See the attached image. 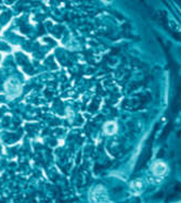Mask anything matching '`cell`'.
<instances>
[{"instance_id": "6da1fadb", "label": "cell", "mask_w": 181, "mask_h": 203, "mask_svg": "<svg viewBox=\"0 0 181 203\" xmlns=\"http://www.w3.org/2000/svg\"><path fill=\"white\" fill-rule=\"evenodd\" d=\"M89 199L90 203H111L105 188L102 186H97L93 188L89 195Z\"/></svg>"}, {"instance_id": "7a4b0ae2", "label": "cell", "mask_w": 181, "mask_h": 203, "mask_svg": "<svg viewBox=\"0 0 181 203\" xmlns=\"http://www.w3.org/2000/svg\"><path fill=\"white\" fill-rule=\"evenodd\" d=\"M151 171L154 177L163 178L167 173V165L162 161H156L151 166Z\"/></svg>"}, {"instance_id": "3957f363", "label": "cell", "mask_w": 181, "mask_h": 203, "mask_svg": "<svg viewBox=\"0 0 181 203\" xmlns=\"http://www.w3.org/2000/svg\"><path fill=\"white\" fill-rule=\"evenodd\" d=\"M130 192L133 195H139L143 191V184L141 180H133L129 186Z\"/></svg>"}, {"instance_id": "277c9868", "label": "cell", "mask_w": 181, "mask_h": 203, "mask_svg": "<svg viewBox=\"0 0 181 203\" xmlns=\"http://www.w3.org/2000/svg\"><path fill=\"white\" fill-rule=\"evenodd\" d=\"M117 124L115 122H107L104 124L103 130L106 135H114L117 131Z\"/></svg>"}]
</instances>
